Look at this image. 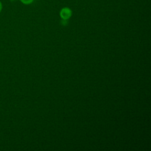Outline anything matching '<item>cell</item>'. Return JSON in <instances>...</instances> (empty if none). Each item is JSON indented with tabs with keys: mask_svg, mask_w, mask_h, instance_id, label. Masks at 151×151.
I'll list each match as a JSON object with an SVG mask.
<instances>
[{
	"mask_svg": "<svg viewBox=\"0 0 151 151\" xmlns=\"http://www.w3.org/2000/svg\"><path fill=\"white\" fill-rule=\"evenodd\" d=\"M72 10L69 7H63L60 11V16L61 19H68L72 16Z\"/></svg>",
	"mask_w": 151,
	"mask_h": 151,
	"instance_id": "obj_1",
	"label": "cell"
},
{
	"mask_svg": "<svg viewBox=\"0 0 151 151\" xmlns=\"http://www.w3.org/2000/svg\"><path fill=\"white\" fill-rule=\"evenodd\" d=\"M19 1L22 4H23L24 5H30V4H32L33 2L34 1V0H19Z\"/></svg>",
	"mask_w": 151,
	"mask_h": 151,
	"instance_id": "obj_2",
	"label": "cell"
},
{
	"mask_svg": "<svg viewBox=\"0 0 151 151\" xmlns=\"http://www.w3.org/2000/svg\"><path fill=\"white\" fill-rule=\"evenodd\" d=\"M60 23L63 26H66L67 25L68 23V19H61V20L60 21Z\"/></svg>",
	"mask_w": 151,
	"mask_h": 151,
	"instance_id": "obj_3",
	"label": "cell"
},
{
	"mask_svg": "<svg viewBox=\"0 0 151 151\" xmlns=\"http://www.w3.org/2000/svg\"><path fill=\"white\" fill-rule=\"evenodd\" d=\"M2 8H3L2 3V2H1V1H0V13H1V12L2 11Z\"/></svg>",
	"mask_w": 151,
	"mask_h": 151,
	"instance_id": "obj_4",
	"label": "cell"
},
{
	"mask_svg": "<svg viewBox=\"0 0 151 151\" xmlns=\"http://www.w3.org/2000/svg\"><path fill=\"white\" fill-rule=\"evenodd\" d=\"M11 2H14V1H16L17 0H9Z\"/></svg>",
	"mask_w": 151,
	"mask_h": 151,
	"instance_id": "obj_5",
	"label": "cell"
}]
</instances>
